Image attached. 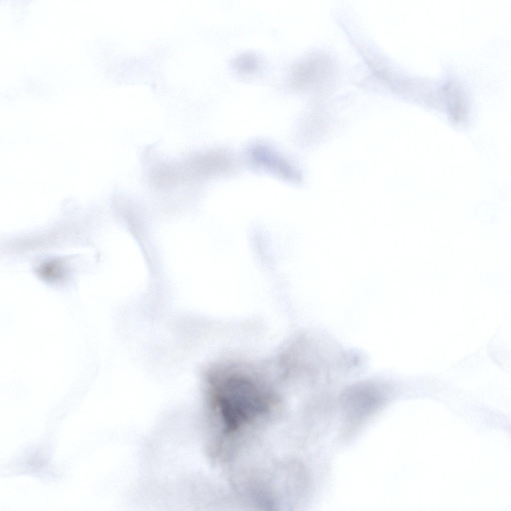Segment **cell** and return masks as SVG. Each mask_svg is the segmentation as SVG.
<instances>
[{
	"instance_id": "obj_1",
	"label": "cell",
	"mask_w": 511,
	"mask_h": 511,
	"mask_svg": "<svg viewBox=\"0 0 511 511\" xmlns=\"http://www.w3.org/2000/svg\"><path fill=\"white\" fill-rule=\"evenodd\" d=\"M212 403L222 431L234 435L270 412L275 399L268 390L242 373H222L213 382Z\"/></svg>"
},
{
	"instance_id": "obj_2",
	"label": "cell",
	"mask_w": 511,
	"mask_h": 511,
	"mask_svg": "<svg viewBox=\"0 0 511 511\" xmlns=\"http://www.w3.org/2000/svg\"><path fill=\"white\" fill-rule=\"evenodd\" d=\"M342 407L347 419L359 421L370 415L379 406V397L372 386L360 385L348 390L342 397Z\"/></svg>"
}]
</instances>
